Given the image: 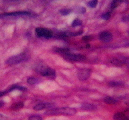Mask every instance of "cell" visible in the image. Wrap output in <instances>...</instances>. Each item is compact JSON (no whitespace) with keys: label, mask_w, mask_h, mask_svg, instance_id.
<instances>
[{"label":"cell","mask_w":129,"mask_h":120,"mask_svg":"<svg viewBox=\"0 0 129 120\" xmlns=\"http://www.w3.org/2000/svg\"><path fill=\"white\" fill-rule=\"evenodd\" d=\"M35 71L43 77L54 78L56 76L55 71L53 68L45 65H40L38 66Z\"/></svg>","instance_id":"cell-1"},{"label":"cell","mask_w":129,"mask_h":120,"mask_svg":"<svg viewBox=\"0 0 129 120\" xmlns=\"http://www.w3.org/2000/svg\"><path fill=\"white\" fill-rule=\"evenodd\" d=\"M27 59H28V56L27 54L25 53H22L18 54V55L14 56L8 58L6 61V64L9 65H15L25 61Z\"/></svg>","instance_id":"cell-2"},{"label":"cell","mask_w":129,"mask_h":120,"mask_svg":"<svg viewBox=\"0 0 129 120\" xmlns=\"http://www.w3.org/2000/svg\"><path fill=\"white\" fill-rule=\"evenodd\" d=\"M35 32L37 36L40 38H52L53 33L50 29H47L45 28L38 27L35 29Z\"/></svg>","instance_id":"cell-3"},{"label":"cell","mask_w":129,"mask_h":120,"mask_svg":"<svg viewBox=\"0 0 129 120\" xmlns=\"http://www.w3.org/2000/svg\"><path fill=\"white\" fill-rule=\"evenodd\" d=\"M63 56L65 59L68 61H84L86 60V56L82 54H76L69 53L63 55Z\"/></svg>","instance_id":"cell-4"},{"label":"cell","mask_w":129,"mask_h":120,"mask_svg":"<svg viewBox=\"0 0 129 120\" xmlns=\"http://www.w3.org/2000/svg\"><path fill=\"white\" fill-rule=\"evenodd\" d=\"M91 70L88 68H82L78 73V77L80 80H85L88 78L91 75Z\"/></svg>","instance_id":"cell-5"},{"label":"cell","mask_w":129,"mask_h":120,"mask_svg":"<svg viewBox=\"0 0 129 120\" xmlns=\"http://www.w3.org/2000/svg\"><path fill=\"white\" fill-rule=\"evenodd\" d=\"M77 111L75 109L72 108L65 107L61 108L58 109V114L65 115L68 116H72L76 114Z\"/></svg>","instance_id":"cell-6"},{"label":"cell","mask_w":129,"mask_h":120,"mask_svg":"<svg viewBox=\"0 0 129 120\" xmlns=\"http://www.w3.org/2000/svg\"><path fill=\"white\" fill-rule=\"evenodd\" d=\"M112 33L107 31L102 32L100 34L99 39L103 42H109L112 40Z\"/></svg>","instance_id":"cell-7"},{"label":"cell","mask_w":129,"mask_h":120,"mask_svg":"<svg viewBox=\"0 0 129 120\" xmlns=\"http://www.w3.org/2000/svg\"><path fill=\"white\" fill-rule=\"evenodd\" d=\"M31 14V13L26 11H20V12H12V13H5L1 15V17H7L10 16H17V15H29Z\"/></svg>","instance_id":"cell-8"},{"label":"cell","mask_w":129,"mask_h":120,"mask_svg":"<svg viewBox=\"0 0 129 120\" xmlns=\"http://www.w3.org/2000/svg\"><path fill=\"white\" fill-rule=\"evenodd\" d=\"M113 119L116 120H129V118L123 112H118L114 115Z\"/></svg>","instance_id":"cell-9"},{"label":"cell","mask_w":129,"mask_h":120,"mask_svg":"<svg viewBox=\"0 0 129 120\" xmlns=\"http://www.w3.org/2000/svg\"><path fill=\"white\" fill-rule=\"evenodd\" d=\"M82 109L85 110L92 111L95 110V109H96V107H95L94 105L92 104L85 103L83 104L82 105Z\"/></svg>","instance_id":"cell-10"},{"label":"cell","mask_w":129,"mask_h":120,"mask_svg":"<svg viewBox=\"0 0 129 120\" xmlns=\"http://www.w3.org/2000/svg\"><path fill=\"white\" fill-rule=\"evenodd\" d=\"M24 106V103L23 102H17V103H15L13 104L11 107H10V109L13 110H19V109H20L22 108Z\"/></svg>","instance_id":"cell-11"},{"label":"cell","mask_w":129,"mask_h":120,"mask_svg":"<svg viewBox=\"0 0 129 120\" xmlns=\"http://www.w3.org/2000/svg\"><path fill=\"white\" fill-rule=\"evenodd\" d=\"M54 51L56 53H60L63 55L67 54L70 53V49L67 48H55Z\"/></svg>","instance_id":"cell-12"},{"label":"cell","mask_w":129,"mask_h":120,"mask_svg":"<svg viewBox=\"0 0 129 120\" xmlns=\"http://www.w3.org/2000/svg\"><path fill=\"white\" fill-rule=\"evenodd\" d=\"M111 63L113 64L115 66H122L123 64H124L125 63L121 60L117 59V58H113V59L111 60Z\"/></svg>","instance_id":"cell-13"},{"label":"cell","mask_w":129,"mask_h":120,"mask_svg":"<svg viewBox=\"0 0 129 120\" xmlns=\"http://www.w3.org/2000/svg\"><path fill=\"white\" fill-rule=\"evenodd\" d=\"M104 102L109 104H114L118 102L117 100L112 97H106L104 99Z\"/></svg>","instance_id":"cell-14"},{"label":"cell","mask_w":129,"mask_h":120,"mask_svg":"<svg viewBox=\"0 0 129 120\" xmlns=\"http://www.w3.org/2000/svg\"><path fill=\"white\" fill-rule=\"evenodd\" d=\"M46 107V105L44 103H40L36 105L35 106H34V107H33V109L35 110L36 111H39V110H41L44 109Z\"/></svg>","instance_id":"cell-15"},{"label":"cell","mask_w":129,"mask_h":120,"mask_svg":"<svg viewBox=\"0 0 129 120\" xmlns=\"http://www.w3.org/2000/svg\"><path fill=\"white\" fill-rule=\"evenodd\" d=\"M122 1H120V0H115V1H113L111 4V8L112 9H114L116 7H117L122 2Z\"/></svg>","instance_id":"cell-16"},{"label":"cell","mask_w":129,"mask_h":120,"mask_svg":"<svg viewBox=\"0 0 129 120\" xmlns=\"http://www.w3.org/2000/svg\"><path fill=\"white\" fill-rule=\"evenodd\" d=\"M27 82L28 84L31 85H35L37 83H38L39 81L36 78L29 77L27 79Z\"/></svg>","instance_id":"cell-17"},{"label":"cell","mask_w":129,"mask_h":120,"mask_svg":"<svg viewBox=\"0 0 129 120\" xmlns=\"http://www.w3.org/2000/svg\"><path fill=\"white\" fill-rule=\"evenodd\" d=\"M72 12V10L70 9H63L59 10V13L63 15H67Z\"/></svg>","instance_id":"cell-18"},{"label":"cell","mask_w":129,"mask_h":120,"mask_svg":"<svg viewBox=\"0 0 129 120\" xmlns=\"http://www.w3.org/2000/svg\"><path fill=\"white\" fill-rule=\"evenodd\" d=\"M82 20H80L79 19H76L73 21V22H72V26L73 27H77V26H79L82 25Z\"/></svg>","instance_id":"cell-19"},{"label":"cell","mask_w":129,"mask_h":120,"mask_svg":"<svg viewBox=\"0 0 129 120\" xmlns=\"http://www.w3.org/2000/svg\"><path fill=\"white\" fill-rule=\"evenodd\" d=\"M109 85L113 87H117V86H119L123 85V83L120 82H110L109 83Z\"/></svg>","instance_id":"cell-20"},{"label":"cell","mask_w":129,"mask_h":120,"mask_svg":"<svg viewBox=\"0 0 129 120\" xmlns=\"http://www.w3.org/2000/svg\"><path fill=\"white\" fill-rule=\"evenodd\" d=\"M111 17V13L110 12H107L105 14H103L102 15V18L105 20H107Z\"/></svg>","instance_id":"cell-21"},{"label":"cell","mask_w":129,"mask_h":120,"mask_svg":"<svg viewBox=\"0 0 129 120\" xmlns=\"http://www.w3.org/2000/svg\"><path fill=\"white\" fill-rule=\"evenodd\" d=\"M77 11L78 13L84 14L86 12V9L84 7H79L77 9Z\"/></svg>","instance_id":"cell-22"},{"label":"cell","mask_w":129,"mask_h":120,"mask_svg":"<svg viewBox=\"0 0 129 120\" xmlns=\"http://www.w3.org/2000/svg\"><path fill=\"white\" fill-rule=\"evenodd\" d=\"M97 3H98V1L97 0H93V1H90L88 4V6L90 7H91V8H95L97 6Z\"/></svg>","instance_id":"cell-23"},{"label":"cell","mask_w":129,"mask_h":120,"mask_svg":"<svg viewBox=\"0 0 129 120\" xmlns=\"http://www.w3.org/2000/svg\"><path fill=\"white\" fill-rule=\"evenodd\" d=\"M93 37L92 35H85V36H84L82 37V39L84 40V41H91L93 39Z\"/></svg>","instance_id":"cell-24"},{"label":"cell","mask_w":129,"mask_h":120,"mask_svg":"<svg viewBox=\"0 0 129 120\" xmlns=\"http://www.w3.org/2000/svg\"><path fill=\"white\" fill-rule=\"evenodd\" d=\"M29 120H42V119L39 115H33L30 116L29 117Z\"/></svg>","instance_id":"cell-25"},{"label":"cell","mask_w":129,"mask_h":120,"mask_svg":"<svg viewBox=\"0 0 129 120\" xmlns=\"http://www.w3.org/2000/svg\"><path fill=\"white\" fill-rule=\"evenodd\" d=\"M16 90H18L20 91H26L27 90V89L24 86H17L16 87Z\"/></svg>","instance_id":"cell-26"},{"label":"cell","mask_w":129,"mask_h":120,"mask_svg":"<svg viewBox=\"0 0 129 120\" xmlns=\"http://www.w3.org/2000/svg\"><path fill=\"white\" fill-rule=\"evenodd\" d=\"M84 32L83 31H79L78 32H75V33H70V35L71 36H78V35H80L82 34Z\"/></svg>","instance_id":"cell-27"},{"label":"cell","mask_w":129,"mask_h":120,"mask_svg":"<svg viewBox=\"0 0 129 120\" xmlns=\"http://www.w3.org/2000/svg\"><path fill=\"white\" fill-rule=\"evenodd\" d=\"M122 20L124 22H128L129 21V16H123Z\"/></svg>","instance_id":"cell-28"},{"label":"cell","mask_w":129,"mask_h":120,"mask_svg":"<svg viewBox=\"0 0 129 120\" xmlns=\"http://www.w3.org/2000/svg\"><path fill=\"white\" fill-rule=\"evenodd\" d=\"M4 104V102H3L2 100H1V102H0V107H2V105H3Z\"/></svg>","instance_id":"cell-29"},{"label":"cell","mask_w":129,"mask_h":120,"mask_svg":"<svg viewBox=\"0 0 129 120\" xmlns=\"http://www.w3.org/2000/svg\"><path fill=\"white\" fill-rule=\"evenodd\" d=\"M90 47V45H87L86 46V48H89Z\"/></svg>","instance_id":"cell-30"}]
</instances>
